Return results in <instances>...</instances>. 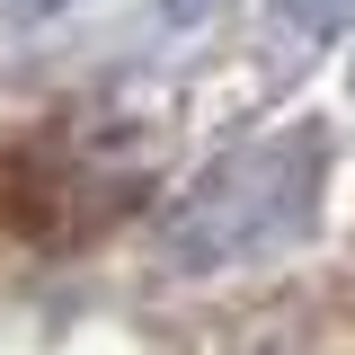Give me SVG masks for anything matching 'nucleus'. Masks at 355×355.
<instances>
[{"mask_svg":"<svg viewBox=\"0 0 355 355\" xmlns=\"http://www.w3.org/2000/svg\"><path fill=\"white\" fill-rule=\"evenodd\" d=\"M222 0H160V27H205Z\"/></svg>","mask_w":355,"mask_h":355,"instance_id":"2","label":"nucleus"},{"mask_svg":"<svg viewBox=\"0 0 355 355\" xmlns=\"http://www.w3.org/2000/svg\"><path fill=\"white\" fill-rule=\"evenodd\" d=\"M284 9H293V18H302V9H311V18H320V9H329V0H284Z\"/></svg>","mask_w":355,"mask_h":355,"instance_id":"3","label":"nucleus"},{"mask_svg":"<svg viewBox=\"0 0 355 355\" xmlns=\"http://www.w3.org/2000/svg\"><path fill=\"white\" fill-rule=\"evenodd\" d=\"M320 205V133H266L249 151H231L178 196V214L160 222V258L187 275H214V266L266 258L284 249Z\"/></svg>","mask_w":355,"mask_h":355,"instance_id":"1","label":"nucleus"}]
</instances>
